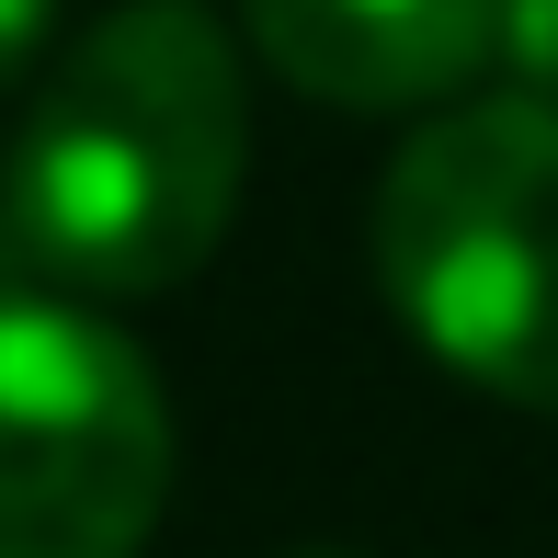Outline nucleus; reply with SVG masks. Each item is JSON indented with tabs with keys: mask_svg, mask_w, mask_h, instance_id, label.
I'll return each mask as SVG.
<instances>
[{
	"mask_svg": "<svg viewBox=\"0 0 558 558\" xmlns=\"http://www.w3.org/2000/svg\"><path fill=\"white\" fill-rule=\"evenodd\" d=\"M251 171V58L206 0H114L23 104L0 194L46 286L160 296L228 240Z\"/></svg>",
	"mask_w": 558,
	"mask_h": 558,
	"instance_id": "nucleus-1",
	"label": "nucleus"
},
{
	"mask_svg": "<svg viewBox=\"0 0 558 558\" xmlns=\"http://www.w3.org/2000/svg\"><path fill=\"white\" fill-rule=\"evenodd\" d=\"M376 286L445 376L558 411V104L468 92L376 171Z\"/></svg>",
	"mask_w": 558,
	"mask_h": 558,
	"instance_id": "nucleus-2",
	"label": "nucleus"
},
{
	"mask_svg": "<svg viewBox=\"0 0 558 558\" xmlns=\"http://www.w3.org/2000/svg\"><path fill=\"white\" fill-rule=\"evenodd\" d=\"M160 365L69 286L0 296V558H137L171 501Z\"/></svg>",
	"mask_w": 558,
	"mask_h": 558,
	"instance_id": "nucleus-3",
	"label": "nucleus"
},
{
	"mask_svg": "<svg viewBox=\"0 0 558 558\" xmlns=\"http://www.w3.org/2000/svg\"><path fill=\"white\" fill-rule=\"evenodd\" d=\"M251 58L342 114H445L501 69V0H240Z\"/></svg>",
	"mask_w": 558,
	"mask_h": 558,
	"instance_id": "nucleus-4",
	"label": "nucleus"
},
{
	"mask_svg": "<svg viewBox=\"0 0 558 558\" xmlns=\"http://www.w3.org/2000/svg\"><path fill=\"white\" fill-rule=\"evenodd\" d=\"M501 69H513V92L558 104V0H501Z\"/></svg>",
	"mask_w": 558,
	"mask_h": 558,
	"instance_id": "nucleus-5",
	"label": "nucleus"
},
{
	"mask_svg": "<svg viewBox=\"0 0 558 558\" xmlns=\"http://www.w3.org/2000/svg\"><path fill=\"white\" fill-rule=\"evenodd\" d=\"M46 23H58V0H0V92L46 58Z\"/></svg>",
	"mask_w": 558,
	"mask_h": 558,
	"instance_id": "nucleus-6",
	"label": "nucleus"
},
{
	"mask_svg": "<svg viewBox=\"0 0 558 558\" xmlns=\"http://www.w3.org/2000/svg\"><path fill=\"white\" fill-rule=\"evenodd\" d=\"M12 286H46V274H35V251H23V217H12V194H0V296H12Z\"/></svg>",
	"mask_w": 558,
	"mask_h": 558,
	"instance_id": "nucleus-7",
	"label": "nucleus"
},
{
	"mask_svg": "<svg viewBox=\"0 0 558 558\" xmlns=\"http://www.w3.org/2000/svg\"><path fill=\"white\" fill-rule=\"evenodd\" d=\"M308 558H331V547H308Z\"/></svg>",
	"mask_w": 558,
	"mask_h": 558,
	"instance_id": "nucleus-8",
	"label": "nucleus"
}]
</instances>
